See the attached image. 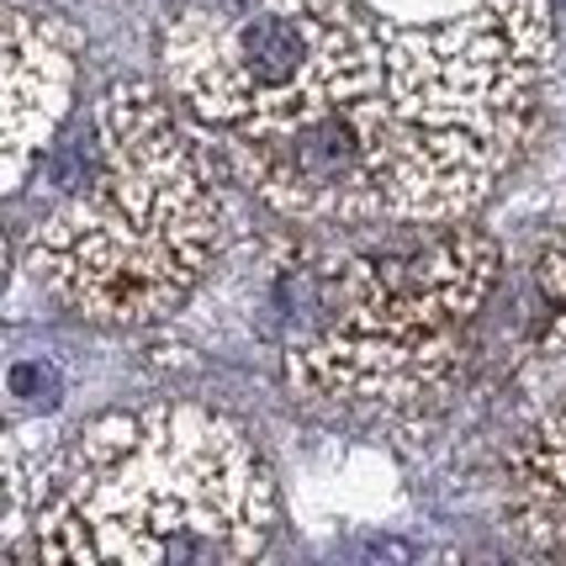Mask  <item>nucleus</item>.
Masks as SVG:
<instances>
[{
	"label": "nucleus",
	"mask_w": 566,
	"mask_h": 566,
	"mask_svg": "<svg viewBox=\"0 0 566 566\" xmlns=\"http://www.w3.org/2000/svg\"><path fill=\"white\" fill-rule=\"evenodd\" d=\"M11 397L38 402V408H53V402H59V370L43 366V360H22V366H11Z\"/></svg>",
	"instance_id": "8"
},
{
	"label": "nucleus",
	"mask_w": 566,
	"mask_h": 566,
	"mask_svg": "<svg viewBox=\"0 0 566 566\" xmlns=\"http://www.w3.org/2000/svg\"><path fill=\"white\" fill-rule=\"evenodd\" d=\"M503 518L524 551L566 562V392L551 397V408L518 440Z\"/></svg>",
	"instance_id": "7"
},
{
	"label": "nucleus",
	"mask_w": 566,
	"mask_h": 566,
	"mask_svg": "<svg viewBox=\"0 0 566 566\" xmlns=\"http://www.w3.org/2000/svg\"><path fill=\"white\" fill-rule=\"evenodd\" d=\"M381 222H467L514 170L545 112L551 0H471L440 22H387Z\"/></svg>",
	"instance_id": "3"
},
{
	"label": "nucleus",
	"mask_w": 566,
	"mask_h": 566,
	"mask_svg": "<svg viewBox=\"0 0 566 566\" xmlns=\"http://www.w3.org/2000/svg\"><path fill=\"white\" fill-rule=\"evenodd\" d=\"M275 535V482L233 413L154 402L74 429L43 471L32 530L6 562H254Z\"/></svg>",
	"instance_id": "1"
},
{
	"label": "nucleus",
	"mask_w": 566,
	"mask_h": 566,
	"mask_svg": "<svg viewBox=\"0 0 566 566\" xmlns=\"http://www.w3.org/2000/svg\"><path fill=\"white\" fill-rule=\"evenodd\" d=\"M381 27L366 0H191L165 27L170 96L218 138L360 106L387 80Z\"/></svg>",
	"instance_id": "5"
},
{
	"label": "nucleus",
	"mask_w": 566,
	"mask_h": 566,
	"mask_svg": "<svg viewBox=\"0 0 566 566\" xmlns=\"http://www.w3.org/2000/svg\"><path fill=\"white\" fill-rule=\"evenodd\" d=\"M96 170L27 239L38 286L91 323L144 328L180 313L222 244V201L197 133L148 80L101 96Z\"/></svg>",
	"instance_id": "2"
},
{
	"label": "nucleus",
	"mask_w": 566,
	"mask_h": 566,
	"mask_svg": "<svg viewBox=\"0 0 566 566\" xmlns=\"http://www.w3.org/2000/svg\"><path fill=\"white\" fill-rule=\"evenodd\" d=\"M85 38L64 17L11 6L0 22V159L6 191L17 197L32 165H43L74 106Z\"/></svg>",
	"instance_id": "6"
},
{
	"label": "nucleus",
	"mask_w": 566,
	"mask_h": 566,
	"mask_svg": "<svg viewBox=\"0 0 566 566\" xmlns=\"http://www.w3.org/2000/svg\"><path fill=\"white\" fill-rule=\"evenodd\" d=\"M503 254L482 228H434L366 254H334L328 318L286 345V381L328 402H419L450 387L467 328L488 307Z\"/></svg>",
	"instance_id": "4"
}]
</instances>
